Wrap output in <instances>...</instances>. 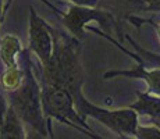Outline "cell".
<instances>
[{
	"mask_svg": "<svg viewBox=\"0 0 160 139\" xmlns=\"http://www.w3.org/2000/svg\"><path fill=\"white\" fill-rule=\"evenodd\" d=\"M88 31H92V32H98L100 36L106 38L109 42L114 43V45L120 49V50H122L124 53H127L128 56H131L132 58H138V60H141L146 67H159V68H160V54H158V53H152V52L142 49L137 42L132 41L130 36H125V38L128 39V42H130V43H132V46H134V49L137 50V53H132V52H130L128 49H125L124 46L121 45V43H118L117 41H114V39H113L112 36L106 35L104 32H102V31H99V29H96V28H88Z\"/></svg>",
	"mask_w": 160,
	"mask_h": 139,
	"instance_id": "obj_8",
	"label": "cell"
},
{
	"mask_svg": "<svg viewBox=\"0 0 160 139\" xmlns=\"http://www.w3.org/2000/svg\"><path fill=\"white\" fill-rule=\"evenodd\" d=\"M150 120H152V124L158 125L159 128H160V118H150Z\"/></svg>",
	"mask_w": 160,
	"mask_h": 139,
	"instance_id": "obj_21",
	"label": "cell"
},
{
	"mask_svg": "<svg viewBox=\"0 0 160 139\" xmlns=\"http://www.w3.org/2000/svg\"><path fill=\"white\" fill-rule=\"evenodd\" d=\"M75 6H87V7H98L99 0H68Z\"/></svg>",
	"mask_w": 160,
	"mask_h": 139,
	"instance_id": "obj_17",
	"label": "cell"
},
{
	"mask_svg": "<svg viewBox=\"0 0 160 139\" xmlns=\"http://www.w3.org/2000/svg\"><path fill=\"white\" fill-rule=\"evenodd\" d=\"M135 138L138 139H160V128L155 124H139L137 125Z\"/></svg>",
	"mask_w": 160,
	"mask_h": 139,
	"instance_id": "obj_14",
	"label": "cell"
},
{
	"mask_svg": "<svg viewBox=\"0 0 160 139\" xmlns=\"http://www.w3.org/2000/svg\"><path fill=\"white\" fill-rule=\"evenodd\" d=\"M42 2L46 3L50 8H53L54 13L61 18V22L67 28V31L77 39H82L85 36V28L91 21L99 22V25L107 31H110L117 24L114 15L110 11L103 10V8L72 4L71 7L67 8L66 13H63V11L57 10L54 6H52L50 3H48L46 0H42Z\"/></svg>",
	"mask_w": 160,
	"mask_h": 139,
	"instance_id": "obj_5",
	"label": "cell"
},
{
	"mask_svg": "<svg viewBox=\"0 0 160 139\" xmlns=\"http://www.w3.org/2000/svg\"><path fill=\"white\" fill-rule=\"evenodd\" d=\"M11 3H13V0H4V14L8 11V8H10Z\"/></svg>",
	"mask_w": 160,
	"mask_h": 139,
	"instance_id": "obj_20",
	"label": "cell"
},
{
	"mask_svg": "<svg viewBox=\"0 0 160 139\" xmlns=\"http://www.w3.org/2000/svg\"><path fill=\"white\" fill-rule=\"evenodd\" d=\"M102 6L103 10L110 11L113 15H125L130 17L132 13L146 11L145 0H99L98 7Z\"/></svg>",
	"mask_w": 160,
	"mask_h": 139,
	"instance_id": "obj_10",
	"label": "cell"
},
{
	"mask_svg": "<svg viewBox=\"0 0 160 139\" xmlns=\"http://www.w3.org/2000/svg\"><path fill=\"white\" fill-rule=\"evenodd\" d=\"M53 35V50L48 63L42 66L41 82L66 88L72 97L82 93L85 82V72L79 56V45L77 38L63 33L52 28Z\"/></svg>",
	"mask_w": 160,
	"mask_h": 139,
	"instance_id": "obj_1",
	"label": "cell"
},
{
	"mask_svg": "<svg viewBox=\"0 0 160 139\" xmlns=\"http://www.w3.org/2000/svg\"><path fill=\"white\" fill-rule=\"evenodd\" d=\"M29 47L28 50L32 52L38 57L41 66L48 63L53 50V35H52V27L36 14L35 8L29 7Z\"/></svg>",
	"mask_w": 160,
	"mask_h": 139,
	"instance_id": "obj_6",
	"label": "cell"
},
{
	"mask_svg": "<svg viewBox=\"0 0 160 139\" xmlns=\"http://www.w3.org/2000/svg\"><path fill=\"white\" fill-rule=\"evenodd\" d=\"M22 52V45L15 35L6 33L0 38V60L6 67L18 66V57Z\"/></svg>",
	"mask_w": 160,
	"mask_h": 139,
	"instance_id": "obj_11",
	"label": "cell"
},
{
	"mask_svg": "<svg viewBox=\"0 0 160 139\" xmlns=\"http://www.w3.org/2000/svg\"><path fill=\"white\" fill-rule=\"evenodd\" d=\"M27 131L22 120L8 104L3 121L0 124V139H25Z\"/></svg>",
	"mask_w": 160,
	"mask_h": 139,
	"instance_id": "obj_9",
	"label": "cell"
},
{
	"mask_svg": "<svg viewBox=\"0 0 160 139\" xmlns=\"http://www.w3.org/2000/svg\"><path fill=\"white\" fill-rule=\"evenodd\" d=\"M4 17H6V14H4V0H0V25H2Z\"/></svg>",
	"mask_w": 160,
	"mask_h": 139,
	"instance_id": "obj_19",
	"label": "cell"
},
{
	"mask_svg": "<svg viewBox=\"0 0 160 139\" xmlns=\"http://www.w3.org/2000/svg\"><path fill=\"white\" fill-rule=\"evenodd\" d=\"M128 20H130V22H132L134 25H141V24H143V22H153L152 20H143V18H138V17H134V15H130ZM153 25L156 28V33H158L159 41H160V22H158V24L153 22Z\"/></svg>",
	"mask_w": 160,
	"mask_h": 139,
	"instance_id": "obj_15",
	"label": "cell"
},
{
	"mask_svg": "<svg viewBox=\"0 0 160 139\" xmlns=\"http://www.w3.org/2000/svg\"><path fill=\"white\" fill-rule=\"evenodd\" d=\"M20 56L24 61V79L15 91L6 93L8 104L20 116L24 125H29L31 129L38 134V137H53L50 124H49V121L43 116V111H42L41 82L38 81L35 72H33L29 50L22 49Z\"/></svg>",
	"mask_w": 160,
	"mask_h": 139,
	"instance_id": "obj_2",
	"label": "cell"
},
{
	"mask_svg": "<svg viewBox=\"0 0 160 139\" xmlns=\"http://www.w3.org/2000/svg\"><path fill=\"white\" fill-rule=\"evenodd\" d=\"M7 107H8L7 96H6V95L2 92V89H0V124H2V121H3V117H4Z\"/></svg>",
	"mask_w": 160,
	"mask_h": 139,
	"instance_id": "obj_16",
	"label": "cell"
},
{
	"mask_svg": "<svg viewBox=\"0 0 160 139\" xmlns=\"http://www.w3.org/2000/svg\"><path fill=\"white\" fill-rule=\"evenodd\" d=\"M137 66H134L131 70H112L103 74L104 79H112L117 77H124V78H137V79H143L148 85V91L149 93L160 96V68L159 67H152L148 68L145 64L138 58Z\"/></svg>",
	"mask_w": 160,
	"mask_h": 139,
	"instance_id": "obj_7",
	"label": "cell"
},
{
	"mask_svg": "<svg viewBox=\"0 0 160 139\" xmlns=\"http://www.w3.org/2000/svg\"><path fill=\"white\" fill-rule=\"evenodd\" d=\"M145 3H146V11L160 13V0H145Z\"/></svg>",
	"mask_w": 160,
	"mask_h": 139,
	"instance_id": "obj_18",
	"label": "cell"
},
{
	"mask_svg": "<svg viewBox=\"0 0 160 139\" xmlns=\"http://www.w3.org/2000/svg\"><path fill=\"white\" fill-rule=\"evenodd\" d=\"M41 102L42 111L48 121L50 118H54L63 124L72 127L74 129H78L82 134H87L93 139L99 138L85 122L84 117L77 111L72 95L66 88L53 83L41 82Z\"/></svg>",
	"mask_w": 160,
	"mask_h": 139,
	"instance_id": "obj_3",
	"label": "cell"
},
{
	"mask_svg": "<svg viewBox=\"0 0 160 139\" xmlns=\"http://www.w3.org/2000/svg\"><path fill=\"white\" fill-rule=\"evenodd\" d=\"M24 79V68L20 66L6 67V70L0 75V88L4 93L13 92L21 85Z\"/></svg>",
	"mask_w": 160,
	"mask_h": 139,
	"instance_id": "obj_13",
	"label": "cell"
},
{
	"mask_svg": "<svg viewBox=\"0 0 160 139\" xmlns=\"http://www.w3.org/2000/svg\"><path fill=\"white\" fill-rule=\"evenodd\" d=\"M137 100L130 107L138 116H148L150 118H160V96L149 92H138Z\"/></svg>",
	"mask_w": 160,
	"mask_h": 139,
	"instance_id": "obj_12",
	"label": "cell"
},
{
	"mask_svg": "<svg viewBox=\"0 0 160 139\" xmlns=\"http://www.w3.org/2000/svg\"><path fill=\"white\" fill-rule=\"evenodd\" d=\"M75 109L84 118H95L102 122L104 127L110 128L113 132L121 138H135L138 125V114L131 107L118 110L103 109L91 103L84 95L74 99Z\"/></svg>",
	"mask_w": 160,
	"mask_h": 139,
	"instance_id": "obj_4",
	"label": "cell"
}]
</instances>
